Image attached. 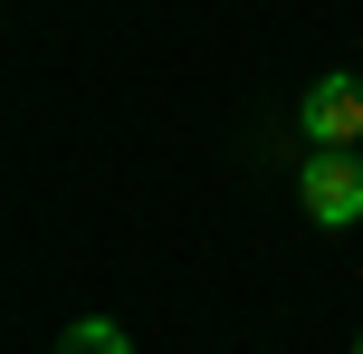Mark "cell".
Returning <instances> with one entry per match:
<instances>
[{
    "instance_id": "6da1fadb",
    "label": "cell",
    "mask_w": 363,
    "mask_h": 354,
    "mask_svg": "<svg viewBox=\"0 0 363 354\" xmlns=\"http://www.w3.org/2000/svg\"><path fill=\"white\" fill-rule=\"evenodd\" d=\"M296 201H306V221H325V230L363 221V144H315V163L296 172Z\"/></svg>"
},
{
    "instance_id": "7a4b0ae2",
    "label": "cell",
    "mask_w": 363,
    "mask_h": 354,
    "mask_svg": "<svg viewBox=\"0 0 363 354\" xmlns=\"http://www.w3.org/2000/svg\"><path fill=\"white\" fill-rule=\"evenodd\" d=\"M296 125H306L315 144H363V87L354 77H315L306 106H296Z\"/></svg>"
}]
</instances>
